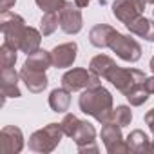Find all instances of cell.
<instances>
[{
    "label": "cell",
    "instance_id": "obj_1",
    "mask_svg": "<svg viewBox=\"0 0 154 154\" xmlns=\"http://www.w3.org/2000/svg\"><path fill=\"white\" fill-rule=\"evenodd\" d=\"M89 69L96 72L100 78H105L107 82H111L123 96H127L131 91L141 85L147 78L145 72H141L140 69H125L116 65V62L107 54H96L91 60Z\"/></svg>",
    "mask_w": 154,
    "mask_h": 154
},
{
    "label": "cell",
    "instance_id": "obj_2",
    "mask_svg": "<svg viewBox=\"0 0 154 154\" xmlns=\"http://www.w3.org/2000/svg\"><path fill=\"white\" fill-rule=\"evenodd\" d=\"M78 107L84 114L93 116L96 122L109 123L112 114V94L103 85H93L84 89V93L78 98Z\"/></svg>",
    "mask_w": 154,
    "mask_h": 154
},
{
    "label": "cell",
    "instance_id": "obj_3",
    "mask_svg": "<svg viewBox=\"0 0 154 154\" xmlns=\"http://www.w3.org/2000/svg\"><path fill=\"white\" fill-rule=\"evenodd\" d=\"M63 136V129L60 123H49L44 129H38L31 134L29 138V150L40 152V154H49L53 152Z\"/></svg>",
    "mask_w": 154,
    "mask_h": 154
},
{
    "label": "cell",
    "instance_id": "obj_4",
    "mask_svg": "<svg viewBox=\"0 0 154 154\" xmlns=\"http://www.w3.org/2000/svg\"><path fill=\"white\" fill-rule=\"evenodd\" d=\"M109 49L112 53H116L118 58H122L123 62H129V63H134L141 58V45L129 35H122V33H114L112 38H111V44H109Z\"/></svg>",
    "mask_w": 154,
    "mask_h": 154
},
{
    "label": "cell",
    "instance_id": "obj_5",
    "mask_svg": "<svg viewBox=\"0 0 154 154\" xmlns=\"http://www.w3.org/2000/svg\"><path fill=\"white\" fill-rule=\"evenodd\" d=\"M93 85H100V76L96 72H93L91 69L74 67L62 76V87H65L71 93L82 91V89H87Z\"/></svg>",
    "mask_w": 154,
    "mask_h": 154
},
{
    "label": "cell",
    "instance_id": "obj_6",
    "mask_svg": "<svg viewBox=\"0 0 154 154\" xmlns=\"http://www.w3.org/2000/svg\"><path fill=\"white\" fill-rule=\"evenodd\" d=\"M26 27L27 26L24 18L13 11H4L0 15V29H2V35H4V42L17 49H18V44H20V38Z\"/></svg>",
    "mask_w": 154,
    "mask_h": 154
},
{
    "label": "cell",
    "instance_id": "obj_7",
    "mask_svg": "<svg viewBox=\"0 0 154 154\" xmlns=\"http://www.w3.org/2000/svg\"><path fill=\"white\" fill-rule=\"evenodd\" d=\"M102 141H103L109 154H127V152H131L129 145H127V140H123L122 127L112 123V122L103 123V127H102Z\"/></svg>",
    "mask_w": 154,
    "mask_h": 154
},
{
    "label": "cell",
    "instance_id": "obj_8",
    "mask_svg": "<svg viewBox=\"0 0 154 154\" xmlns=\"http://www.w3.org/2000/svg\"><path fill=\"white\" fill-rule=\"evenodd\" d=\"M71 138L76 143V147H78L80 152H98L96 129L87 120H78V125H76V129H74Z\"/></svg>",
    "mask_w": 154,
    "mask_h": 154
},
{
    "label": "cell",
    "instance_id": "obj_9",
    "mask_svg": "<svg viewBox=\"0 0 154 154\" xmlns=\"http://www.w3.org/2000/svg\"><path fill=\"white\" fill-rule=\"evenodd\" d=\"M60 29L65 35H78L84 27V17L82 9L76 6L74 2H67L60 9Z\"/></svg>",
    "mask_w": 154,
    "mask_h": 154
},
{
    "label": "cell",
    "instance_id": "obj_10",
    "mask_svg": "<svg viewBox=\"0 0 154 154\" xmlns=\"http://www.w3.org/2000/svg\"><path fill=\"white\" fill-rule=\"evenodd\" d=\"M145 4H147V0H114L112 2V15L116 17V20H120L122 24L127 26L134 18L143 15Z\"/></svg>",
    "mask_w": 154,
    "mask_h": 154
},
{
    "label": "cell",
    "instance_id": "obj_11",
    "mask_svg": "<svg viewBox=\"0 0 154 154\" xmlns=\"http://www.w3.org/2000/svg\"><path fill=\"white\" fill-rule=\"evenodd\" d=\"M24 149V134L15 125H6L0 131V152L2 154H18Z\"/></svg>",
    "mask_w": 154,
    "mask_h": 154
},
{
    "label": "cell",
    "instance_id": "obj_12",
    "mask_svg": "<svg viewBox=\"0 0 154 154\" xmlns=\"http://www.w3.org/2000/svg\"><path fill=\"white\" fill-rule=\"evenodd\" d=\"M78 56V44L76 42H65L56 45L51 51V60H53V67L56 69H65L71 67Z\"/></svg>",
    "mask_w": 154,
    "mask_h": 154
},
{
    "label": "cell",
    "instance_id": "obj_13",
    "mask_svg": "<svg viewBox=\"0 0 154 154\" xmlns=\"http://www.w3.org/2000/svg\"><path fill=\"white\" fill-rule=\"evenodd\" d=\"M20 80L26 84V87L31 91V93H35V94H38V93H44L45 89H47V85H49V80H47V76H45V72L44 71H35V69H29V67H22V71H20Z\"/></svg>",
    "mask_w": 154,
    "mask_h": 154
},
{
    "label": "cell",
    "instance_id": "obj_14",
    "mask_svg": "<svg viewBox=\"0 0 154 154\" xmlns=\"http://www.w3.org/2000/svg\"><path fill=\"white\" fill-rule=\"evenodd\" d=\"M20 72H17L13 67L2 69L0 72V84H2V96L4 98H20V87H18Z\"/></svg>",
    "mask_w": 154,
    "mask_h": 154
},
{
    "label": "cell",
    "instance_id": "obj_15",
    "mask_svg": "<svg viewBox=\"0 0 154 154\" xmlns=\"http://www.w3.org/2000/svg\"><path fill=\"white\" fill-rule=\"evenodd\" d=\"M127 145H129V150H131V152H136V154L154 152V143H152V140H150L141 129L131 131V134L127 136Z\"/></svg>",
    "mask_w": 154,
    "mask_h": 154
},
{
    "label": "cell",
    "instance_id": "obj_16",
    "mask_svg": "<svg viewBox=\"0 0 154 154\" xmlns=\"http://www.w3.org/2000/svg\"><path fill=\"white\" fill-rule=\"evenodd\" d=\"M114 33H116L114 27H111V26H107V24H96V26L89 31V42H91L94 47H98V49H105V47H109L111 38H112Z\"/></svg>",
    "mask_w": 154,
    "mask_h": 154
},
{
    "label": "cell",
    "instance_id": "obj_17",
    "mask_svg": "<svg viewBox=\"0 0 154 154\" xmlns=\"http://www.w3.org/2000/svg\"><path fill=\"white\" fill-rule=\"evenodd\" d=\"M125 27L129 29V33H132V35L143 38V40H147V42H154V22L149 20L147 17L141 15V17L134 18L131 24H127Z\"/></svg>",
    "mask_w": 154,
    "mask_h": 154
},
{
    "label": "cell",
    "instance_id": "obj_18",
    "mask_svg": "<svg viewBox=\"0 0 154 154\" xmlns=\"http://www.w3.org/2000/svg\"><path fill=\"white\" fill-rule=\"evenodd\" d=\"M40 44H42V31L27 26L24 29V35L20 38V44H18V51L26 53V54H33L35 51L40 49Z\"/></svg>",
    "mask_w": 154,
    "mask_h": 154
},
{
    "label": "cell",
    "instance_id": "obj_19",
    "mask_svg": "<svg viewBox=\"0 0 154 154\" xmlns=\"http://www.w3.org/2000/svg\"><path fill=\"white\" fill-rule=\"evenodd\" d=\"M69 105H71V91H67L65 87H58V89H53L51 94H49V107L54 111V112H65L69 111Z\"/></svg>",
    "mask_w": 154,
    "mask_h": 154
},
{
    "label": "cell",
    "instance_id": "obj_20",
    "mask_svg": "<svg viewBox=\"0 0 154 154\" xmlns=\"http://www.w3.org/2000/svg\"><path fill=\"white\" fill-rule=\"evenodd\" d=\"M26 67L29 69H35V71H47L51 65H53V60H51V51H45V49H38L35 51L33 54H27V60L24 62Z\"/></svg>",
    "mask_w": 154,
    "mask_h": 154
},
{
    "label": "cell",
    "instance_id": "obj_21",
    "mask_svg": "<svg viewBox=\"0 0 154 154\" xmlns=\"http://www.w3.org/2000/svg\"><path fill=\"white\" fill-rule=\"evenodd\" d=\"M58 13L60 11H49V13H45L42 17V20H40V31H42L44 36H49V35H53L58 29V26H60V15Z\"/></svg>",
    "mask_w": 154,
    "mask_h": 154
},
{
    "label": "cell",
    "instance_id": "obj_22",
    "mask_svg": "<svg viewBox=\"0 0 154 154\" xmlns=\"http://www.w3.org/2000/svg\"><path fill=\"white\" fill-rule=\"evenodd\" d=\"M111 122L120 125V127H127L132 122V111L129 105H116V109H112L111 114Z\"/></svg>",
    "mask_w": 154,
    "mask_h": 154
},
{
    "label": "cell",
    "instance_id": "obj_23",
    "mask_svg": "<svg viewBox=\"0 0 154 154\" xmlns=\"http://www.w3.org/2000/svg\"><path fill=\"white\" fill-rule=\"evenodd\" d=\"M17 47L9 45V44H2L0 47V63H2V69H8V67H13L15 62H17Z\"/></svg>",
    "mask_w": 154,
    "mask_h": 154
},
{
    "label": "cell",
    "instance_id": "obj_24",
    "mask_svg": "<svg viewBox=\"0 0 154 154\" xmlns=\"http://www.w3.org/2000/svg\"><path fill=\"white\" fill-rule=\"evenodd\" d=\"M149 96H150V94H149V91H147V89H145V85L141 84V85H138L134 91H131L125 98L129 100V103H131L132 107H140V105H143V103L149 100Z\"/></svg>",
    "mask_w": 154,
    "mask_h": 154
},
{
    "label": "cell",
    "instance_id": "obj_25",
    "mask_svg": "<svg viewBox=\"0 0 154 154\" xmlns=\"http://www.w3.org/2000/svg\"><path fill=\"white\" fill-rule=\"evenodd\" d=\"M36 2V6L42 9V11H45V13H49V11H60L67 2L65 0H35Z\"/></svg>",
    "mask_w": 154,
    "mask_h": 154
},
{
    "label": "cell",
    "instance_id": "obj_26",
    "mask_svg": "<svg viewBox=\"0 0 154 154\" xmlns=\"http://www.w3.org/2000/svg\"><path fill=\"white\" fill-rule=\"evenodd\" d=\"M78 116H74V114H65L63 116V120L60 122V125H62V129H63V134L65 136H72V132H74V129H76V125H78Z\"/></svg>",
    "mask_w": 154,
    "mask_h": 154
},
{
    "label": "cell",
    "instance_id": "obj_27",
    "mask_svg": "<svg viewBox=\"0 0 154 154\" xmlns=\"http://www.w3.org/2000/svg\"><path fill=\"white\" fill-rule=\"evenodd\" d=\"M145 123L149 125V129H150V132H152V136H154V107L150 109V111H147V114H145ZM154 141V140H152Z\"/></svg>",
    "mask_w": 154,
    "mask_h": 154
},
{
    "label": "cell",
    "instance_id": "obj_28",
    "mask_svg": "<svg viewBox=\"0 0 154 154\" xmlns=\"http://www.w3.org/2000/svg\"><path fill=\"white\" fill-rule=\"evenodd\" d=\"M143 85H145V89L149 91V94H154V76H149V78H145Z\"/></svg>",
    "mask_w": 154,
    "mask_h": 154
},
{
    "label": "cell",
    "instance_id": "obj_29",
    "mask_svg": "<svg viewBox=\"0 0 154 154\" xmlns=\"http://www.w3.org/2000/svg\"><path fill=\"white\" fill-rule=\"evenodd\" d=\"M15 2H17V0H2V2H0V9H2V13L4 11H9L15 6Z\"/></svg>",
    "mask_w": 154,
    "mask_h": 154
},
{
    "label": "cell",
    "instance_id": "obj_30",
    "mask_svg": "<svg viewBox=\"0 0 154 154\" xmlns=\"http://www.w3.org/2000/svg\"><path fill=\"white\" fill-rule=\"evenodd\" d=\"M89 2H91V0H74V4H76V6H78L80 9H84V8H87V6H89ZM98 2H100V4L103 6V4L107 2V0H98Z\"/></svg>",
    "mask_w": 154,
    "mask_h": 154
},
{
    "label": "cell",
    "instance_id": "obj_31",
    "mask_svg": "<svg viewBox=\"0 0 154 154\" xmlns=\"http://www.w3.org/2000/svg\"><path fill=\"white\" fill-rule=\"evenodd\" d=\"M149 67H150V71H152V72H154V56H152V58H150V63H149Z\"/></svg>",
    "mask_w": 154,
    "mask_h": 154
},
{
    "label": "cell",
    "instance_id": "obj_32",
    "mask_svg": "<svg viewBox=\"0 0 154 154\" xmlns=\"http://www.w3.org/2000/svg\"><path fill=\"white\" fill-rule=\"evenodd\" d=\"M147 4H154V0H147Z\"/></svg>",
    "mask_w": 154,
    "mask_h": 154
},
{
    "label": "cell",
    "instance_id": "obj_33",
    "mask_svg": "<svg viewBox=\"0 0 154 154\" xmlns=\"http://www.w3.org/2000/svg\"><path fill=\"white\" fill-rule=\"evenodd\" d=\"M152 13H154V11H152Z\"/></svg>",
    "mask_w": 154,
    "mask_h": 154
}]
</instances>
